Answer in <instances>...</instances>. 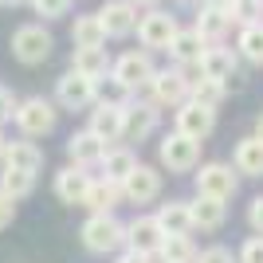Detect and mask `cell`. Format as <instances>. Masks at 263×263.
Instances as JSON below:
<instances>
[{
	"mask_svg": "<svg viewBox=\"0 0 263 263\" xmlns=\"http://www.w3.org/2000/svg\"><path fill=\"white\" fill-rule=\"evenodd\" d=\"M71 71L95 79V83H99V79H106V71H110L106 47H75V55H71Z\"/></svg>",
	"mask_w": 263,
	"mask_h": 263,
	"instance_id": "cell-21",
	"label": "cell"
},
{
	"mask_svg": "<svg viewBox=\"0 0 263 263\" xmlns=\"http://www.w3.org/2000/svg\"><path fill=\"white\" fill-rule=\"evenodd\" d=\"M157 193H161V173L149 165H138L122 185V197L134 200V204H149V200H157Z\"/></svg>",
	"mask_w": 263,
	"mask_h": 263,
	"instance_id": "cell-14",
	"label": "cell"
},
{
	"mask_svg": "<svg viewBox=\"0 0 263 263\" xmlns=\"http://www.w3.org/2000/svg\"><path fill=\"white\" fill-rule=\"evenodd\" d=\"M16 126H20L28 138H44V134L55 130V106L47 99H24L20 106H16Z\"/></svg>",
	"mask_w": 263,
	"mask_h": 263,
	"instance_id": "cell-6",
	"label": "cell"
},
{
	"mask_svg": "<svg viewBox=\"0 0 263 263\" xmlns=\"http://www.w3.org/2000/svg\"><path fill=\"white\" fill-rule=\"evenodd\" d=\"M240 263H263V236H255L240 248Z\"/></svg>",
	"mask_w": 263,
	"mask_h": 263,
	"instance_id": "cell-36",
	"label": "cell"
},
{
	"mask_svg": "<svg viewBox=\"0 0 263 263\" xmlns=\"http://www.w3.org/2000/svg\"><path fill=\"white\" fill-rule=\"evenodd\" d=\"M189 212H193V228H220L224 224V200H212V197H197L193 204H189Z\"/></svg>",
	"mask_w": 263,
	"mask_h": 263,
	"instance_id": "cell-26",
	"label": "cell"
},
{
	"mask_svg": "<svg viewBox=\"0 0 263 263\" xmlns=\"http://www.w3.org/2000/svg\"><path fill=\"white\" fill-rule=\"evenodd\" d=\"M224 83H216V79H189V99L193 102H200V106H209V110H216L220 102H224Z\"/></svg>",
	"mask_w": 263,
	"mask_h": 263,
	"instance_id": "cell-28",
	"label": "cell"
},
{
	"mask_svg": "<svg viewBox=\"0 0 263 263\" xmlns=\"http://www.w3.org/2000/svg\"><path fill=\"white\" fill-rule=\"evenodd\" d=\"M157 130V110L149 102H130L122 110V138L126 142H145Z\"/></svg>",
	"mask_w": 263,
	"mask_h": 263,
	"instance_id": "cell-12",
	"label": "cell"
},
{
	"mask_svg": "<svg viewBox=\"0 0 263 263\" xmlns=\"http://www.w3.org/2000/svg\"><path fill=\"white\" fill-rule=\"evenodd\" d=\"M204 35L197 28H185V32L173 35V44H169V55H173L177 63H200V55H204Z\"/></svg>",
	"mask_w": 263,
	"mask_h": 263,
	"instance_id": "cell-24",
	"label": "cell"
},
{
	"mask_svg": "<svg viewBox=\"0 0 263 263\" xmlns=\"http://www.w3.org/2000/svg\"><path fill=\"white\" fill-rule=\"evenodd\" d=\"M130 4H134V8H138V4H157V0H130Z\"/></svg>",
	"mask_w": 263,
	"mask_h": 263,
	"instance_id": "cell-44",
	"label": "cell"
},
{
	"mask_svg": "<svg viewBox=\"0 0 263 263\" xmlns=\"http://www.w3.org/2000/svg\"><path fill=\"white\" fill-rule=\"evenodd\" d=\"M12 220H16V200L0 193V228H8Z\"/></svg>",
	"mask_w": 263,
	"mask_h": 263,
	"instance_id": "cell-38",
	"label": "cell"
},
{
	"mask_svg": "<svg viewBox=\"0 0 263 263\" xmlns=\"http://www.w3.org/2000/svg\"><path fill=\"white\" fill-rule=\"evenodd\" d=\"M157 154H161V165L169 173H189V169L197 165V157H200V142H193V138H185V134L173 130V134L161 138Z\"/></svg>",
	"mask_w": 263,
	"mask_h": 263,
	"instance_id": "cell-4",
	"label": "cell"
},
{
	"mask_svg": "<svg viewBox=\"0 0 263 263\" xmlns=\"http://www.w3.org/2000/svg\"><path fill=\"white\" fill-rule=\"evenodd\" d=\"M71 44L75 47H102L106 44V28H102L99 12L75 16V24H71Z\"/></svg>",
	"mask_w": 263,
	"mask_h": 263,
	"instance_id": "cell-23",
	"label": "cell"
},
{
	"mask_svg": "<svg viewBox=\"0 0 263 263\" xmlns=\"http://www.w3.org/2000/svg\"><path fill=\"white\" fill-rule=\"evenodd\" d=\"M4 4H24V0H4ZM28 4H32V0H28Z\"/></svg>",
	"mask_w": 263,
	"mask_h": 263,
	"instance_id": "cell-46",
	"label": "cell"
},
{
	"mask_svg": "<svg viewBox=\"0 0 263 263\" xmlns=\"http://www.w3.org/2000/svg\"><path fill=\"white\" fill-rule=\"evenodd\" d=\"M200 75L204 79H216V83H224V87H240V79H236V51L232 47H220V44H209L204 47V55H200Z\"/></svg>",
	"mask_w": 263,
	"mask_h": 263,
	"instance_id": "cell-10",
	"label": "cell"
},
{
	"mask_svg": "<svg viewBox=\"0 0 263 263\" xmlns=\"http://www.w3.org/2000/svg\"><path fill=\"white\" fill-rule=\"evenodd\" d=\"M118 197H122V189L118 185H110V181H90V193H87V204L90 212H102V216H110L114 212V204H118Z\"/></svg>",
	"mask_w": 263,
	"mask_h": 263,
	"instance_id": "cell-27",
	"label": "cell"
},
{
	"mask_svg": "<svg viewBox=\"0 0 263 263\" xmlns=\"http://www.w3.org/2000/svg\"><path fill=\"white\" fill-rule=\"evenodd\" d=\"M32 189H35L32 173H20V169H4V173H0V193H4V197L20 200V197H28Z\"/></svg>",
	"mask_w": 263,
	"mask_h": 263,
	"instance_id": "cell-32",
	"label": "cell"
},
{
	"mask_svg": "<svg viewBox=\"0 0 263 263\" xmlns=\"http://www.w3.org/2000/svg\"><path fill=\"white\" fill-rule=\"evenodd\" d=\"M102 181H110V185H126V177L138 169V157H134V149H126V145H114V149H106L102 154Z\"/></svg>",
	"mask_w": 263,
	"mask_h": 263,
	"instance_id": "cell-17",
	"label": "cell"
},
{
	"mask_svg": "<svg viewBox=\"0 0 263 263\" xmlns=\"http://www.w3.org/2000/svg\"><path fill=\"white\" fill-rule=\"evenodd\" d=\"M0 4H4V0H0Z\"/></svg>",
	"mask_w": 263,
	"mask_h": 263,
	"instance_id": "cell-47",
	"label": "cell"
},
{
	"mask_svg": "<svg viewBox=\"0 0 263 263\" xmlns=\"http://www.w3.org/2000/svg\"><path fill=\"white\" fill-rule=\"evenodd\" d=\"M157 252H161L165 263H193V259H197V248H193L189 236H165Z\"/></svg>",
	"mask_w": 263,
	"mask_h": 263,
	"instance_id": "cell-31",
	"label": "cell"
},
{
	"mask_svg": "<svg viewBox=\"0 0 263 263\" xmlns=\"http://www.w3.org/2000/svg\"><path fill=\"white\" fill-rule=\"evenodd\" d=\"M248 220H252V228L263 236V197H255V200H252V209H248Z\"/></svg>",
	"mask_w": 263,
	"mask_h": 263,
	"instance_id": "cell-40",
	"label": "cell"
},
{
	"mask_svg": "<svg viewBox=\"0 0 263 263\" xmlns=\"http://www.w3.org/2000/svg\"><path fill=\"white\" fill-rule=\"evenodd\" d=\"M122 110H126V106H99V102H95L87 130L95 134L99 142H106V145L118 142V138H122Z\"/></svg>",
	"mask_w": 263,
	"mask_h": 263,
	"instance_id": "cell-20",
	"label": "cell"
},
{
	"mask_svg": "<svg viewBox=\"0 0 263 263\" xmlns=\"http://www.w3.org/2000/svg\"><path fill=\"white\" fill-rule=\"evenodd\" d=\"M255 138H263V114H259V122H255Z\"/></svg>",
	"mask_w": 263,
	"mask_h": 263,
	"instance_id": "cell-43",
	"label": "cell"
},
{
	"mask_svg": "<svg viewBox=\"0 0 263 263\" xmlns=\"http://www.w3.org/2000/svg\"><path fill=\"white\" fill-rule=\"evenodd\" d=\"M161 240H165V232H161V224H157L154 216H138L134 224H126V243H130V252H138V255H154L157 248H161Z\"/></svg>",
	"mask_w": 263,
	"mask_h": 263,
	"instance_id": "cell-15",
	"label": "cell"
},
{
	"mask_svg": "<svg viewBox=\"0 0 263 263\" xmlns=\"http://www.w3.org/2000/svg\"><path fill=\"white\" fill-rule=\"evenodd\" d=\"M51 47H55V40H51V32H47L44 24H24V28L12 32V55L28 67L44 63L47 55H51Z\"/></svg>",
	"mask_w": 263,
	"mask_h": 263,
	"instance_id": "cell-1",
	"label": "cell"
},
{
	"mask_svg": "<svg viewBox=\"0 0 263 263\" xmlns=\"http://www.w3.org/2000/svg\"><path fill=\"white\" fill-rule=\"evenodd\" d=\"M118 263H149L145 255H138V252H126V255H118Z\"/></svg>",
	"mask_w": 263,
	"mask_h": 263,
	"instance_id": "cell-42",
	"label": "cell"
},
{
	"mask_svg": "<svg viewBox=\"0 0 263 263\" xmlns=\"http://www.w3.org/2000/svg\"><path fill=\"white\" fill-rule=\"evenodd\" d=\"M197 263H232V252H224V248H209V252H200Z\"/></svg>",
	"mask_w": 263,
	"mask_h": 263,
	"instance_id": "cell-39",
	"label": "cell"
},
{
	"mask_svg": "<svg viewBox=\"0 0 263 263\" xmlns=\"http://www.w3.org/2000/svg\"><path fill=\"white\" fill-rule=\"evenodd\" d=\"M197 197H212V200H232L236 197V173L224 161H212L197 173Z\"/></svg>",
	"mask_w": 263,
	"mask_h": 263,
	"instance_id": "cell-8",
	"label": "cell"
},
{
	"mask_svg": "<svg viewBox=\"0 0 263 263\" xmlns=\"http://www.w3.org/2000/svg\"><path fill=\"white\" fill-rule=\"evenodd\" d=\"M16 106H20V102L12 99V90H8V87H0V122L16 118Z\"/></svg>",
	"mask_w": 263,
	"mask_h": 263,
	"instance_id": "cell-37",
	"label": "cell"
},
{
	"mask_svg": "<svg viewBox=\"0 0 263 263\" xmlns=\"http://www.w3.org/2000/svg\"><path fill=\"white\" fill-rule=\"evenodd\" d=\"M212 126H216V110L200 106V102H193V99L177 106V134H185L193 142H204L212 134Z\"/></svg>",
	"mask_w": 263,
	"mask_h": 263,
	"instance_id": "cell-9",
	"label": "cell"
},
{
	"mask_svg": "<svg viewBox=\"0 0 263 263\" xmlns=\"http://www.w3.org/2000/svg\"><path fill=\"white\" fill-rule=\"evenodd\" d=\"M154 220L161 224L165 236H189V232H193V212H189L185 200H169V204H161Z\"/></svg>",
	"mask_w": 263,
	"mask_h": 263,
	"instance_id": "cell-22",
	"label": "cell"
},
{
	"mask_svg": "<svg viewBox=\"0 0 263 263\" xmlns=\"http://www.w3.org/2000/svg\"><path fill=\"white\" fill-rule=\"evenodd\" d=\"M177 32H181V28H177V16H169V12H161V8L145 12L142 20H138V40H142V47H149V51H169Z\"/></svg>",
	"mask_w": 263,
	"mask_h": 263,
	"instance_id": "cell-3",
	"label": "cell"
},
{
	"mask_svg": "<svg viewBox=\"0 0 263 263\" xmlns=\"http://www.w3.org/2000/svg\"><path fill=\"white\" fill-rule=\"evenodd\" d=\"M99 20L106 28V35H114V40H126L130 32H138V8L130 0H106L99 8Z\"/></svg>",
	"mask_w": 263,
	"mask_h": 263,
	"instance_id": "cell-11",
	"label": "cell"
},
{
	"mask_svg": "<svg viewBox=\"0 0 263 263\" xmlns=\"http://www.w3.org/2000/svg\"><path fill=\"white\" fill-rule=\"evenodd\" d=\"M149 90H154L157 106H181V102H189V79L181 71H157L149 79Z\"/></svg>",
	"mask_w": 263,
	"mask_h": 263,
	"instance_id": "cell-13",
	"label": "cell"
},
{
	"mask_svg": "<svg viewBox=\"0 0 263 263\" xmlns=\"http://www.w3.org/2000/svg\"><path fill=\"white\" fill-rule=\"evenodd\" d=\"M90 193V173L83 165H67L63 173H55V197L63 204H83Z\"/></svg>",
	"mask_w": 263,
	"mask_h": 263,
	"instance_id": "cell-16",
	"label": "cell"
},
{
	"mask_svg": "<svg viewBox=\"0 0 263 263\" xmlns=\"http://www.w3.org/2000/svg\"><path fill=\"white\" fill-rule=\"evenodd\" d=\"M35 16H44V20H55V16H67L71 12V0H32Z\"/></svg>",
	"mask_w": 263,
	"mask_h": 263,
	"instance_id": "cell-35",
	"label": "cell"
},
{
	"mask_svg": "<svg viewBox=\"0 0 263 263\" xmlns=\"http://www.w3.org/2000/svg\"><path fill=\"white\" fill-rule=\"evenodd\" d=\"M95 102L99 106H130V87L118 83L114 75H106V79L95 83Z\"/></svg>",
	"mask_w": 263,
	"mask_h": 263,
	"instance_id": "cell-30",
	"label": "cell"
},
{
	"mask_svg": "<svg viewBox=\"0 0 263 263\" xmlns=\"http://www.w3.org/2000/svg\"><path fill=\"white\" fill-rule=\"evenodd\" d=\"M55 102L63 110H87L95 106V79L79 75V71H67V75L55 79Z\"/></svg>",
	"mask_w": 263,
	"mask_h": 263,
	"instance_id": "cell-5",
	"label": "cell"
},
{
	"mask_svg": "<svg viewBox=\"0 0 263 263\" xmlns=\"http://www.w3.org/2000/svg\"><path fill=\"white\" fill-rule=\"evenodd\" d=\"M232 4H236V0H200V8H212V12H228V16H232Z\"/></svg>",
	"mask_w": 263,
	"mask_h": 263,
	"instance_id": "cell-41",
	"label": "cell"
},
{
	"mask_svg": "<svg viewBox=\"0 0 263 263\" xmlns=\"http://www.w3.org/2000/svg\"><path fill=\"white\" fill-rule=\"evenodd\" d=\"M4 149H8V142H4V138H0V157H4Z\"/></svg>",
	"mask_w": 263,
	"mask_h": 263,
	"instance_id": "cell-45",
	"label": "cell"
},
{
	"mask_svg": "<svg viewBox=\"0 0 263 263\" xmlns=\"http://www.w3.org/2000/svg\"><path fill=\"white\" fill-rule=\"evenodd\" d=\"M4 169H20V173H40L44 169V149L35 142H8L4 149Z\"/></svg>",
	"mask_w": 263,
	"mask_h": 263,
	"instance_id": "cell-19",
	"label": "cell"
},
{
	"mask_svg": "<svg viewBox=\"0 0 263 263\" xmlns=\"http://www.w3.org/2000/svg\"><path fill=\"white\" fill-rule=\"evenodd\" d=\"M106 149H110V145L99 142L90 130H79V134L67 138V154H71V161H75V165H83V169H87V165H99Z\"/></svg>",
	"mask_w": 263,
	"mask_h": 263,
	"instance_id": "cell-18",
	"label": "cell"
},
{
	"mask_svg": "<svg viewBox=\"0 0 263 263\" xmlns=\"http://www.w3.org/2000/svg\"><path fill=\"white\" fill-rule=\"evenodd\" d=\"M236 169L248 177H263V138H243L236 145Z\"/></svg>",
	"mask_w": 263,
	"mask_h": 263,
	"instance_id": "cell-25",
	"label": "cell"
},
{
	"mask_svg": "<svg viewBox=\"0 0 263 263\" xmlns=\"http://www.w3.org/2000/svg\"><path fill=\"white\" fill-rule=\"evenodd\" d=\"M110 75L134 90V87H149V79H154L157 71H154V59H149V51H126V55H118V59H114Z\"/></svg>",
	"mask_w": 263,
	"mask_h": 263,
	"instance_id": "cell-7",
	"label": "cell"
},
{
	"mask_svg": "<svg viewBox=\"0 0 263 263\" xmlns=\"http://www.w3.org/2000/svg\"><path fill=\"white\" fill-rule=\"evenodd\" d=\"M228 24H232L228 12L200 8V16H197V32L204 35V44H220V40H224V32H228Z\"/></svg>",
	"mask_w": 263,
	"mask_h": 263,
	"instance_id": "cell-29",
	"label": "cell"
},
{
	"mask_svg": "<svg viewBox=\"0 0 263 263\" xmlns=\"http://www.w3.org/2000/svg\"><path fill=\"white\" fill-rule=\"evenodd\" d=\"M259 16H263V0H236V4H232V20H240L243 28H248V24H259Z\"/></svg>",
	"mask_w": 263,
	"mask_h": 263,
	"instance_id": "cell-34",
	"label": "cell"
},
{
	"mask_svg": "<svg viewBox=\"0 0 263 263\" xmlns=\"http://www.w3.org/2000/svg\"><path fill=\"white\" fill-rule=\"evenodd\" d=\"M240 55L243 59H252V63H263V24H248L240 28Z\"/></svg>",
	"mask_w": 263,
	"mask_h": 263,
	"instance_id": "cell-33",
	"label": "cell"
},
{
	"mask_svg": "<svg viewBox=\"0 0 263 263\" xmlns=\"http://www.w3.org/2000/svg\"><path fill=\"white\" fill-rule=\"evenodd\" d=\"M83 243H87V252L106 255V252H114L118 243H126V228H122V224H118L114 216L90 212V220L83 224Z\"/></svg>",
	"mask_w": 263,
	"mask_h": 263,
	"instance_id": "cell-2",
	"label": "cell"
}]
</instances>
